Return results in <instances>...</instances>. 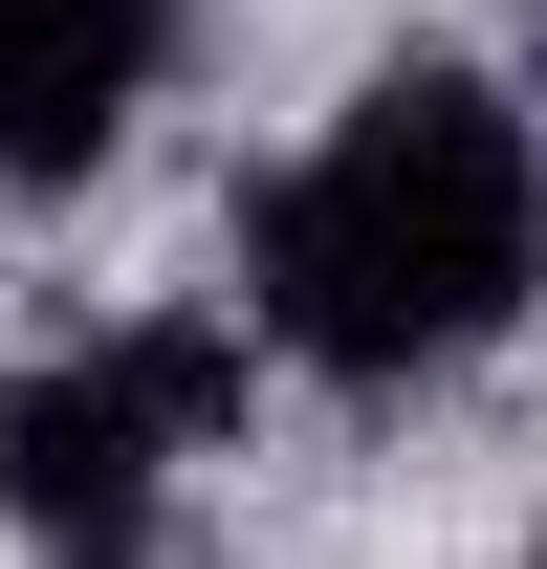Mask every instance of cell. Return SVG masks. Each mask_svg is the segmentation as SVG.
I'll return each mask as SVG.
<instances>
[{
  "mask_svg": "<svg viewBox=\"0 0 547 569\" xmlns=\"http://www.w3.org/2000/svg\"><path fill=\"white\" fill-rule=\"evenodd\" d=\"M153 67H176V0H0V176L22 198L110 176V132L153 110Z\"/></svg>",
  "mask_w": 547,
  "mask_h": 569,
  "instance_id": "3",
  "label": "cell"
},
{
  "mask_svg": "<svg viewBox=\"0 0 547 569\" xmlns=\"http://www.w3.org/2000/svg\"><path fill=\"white\" fill-rule=\"evenodd\" d=\"M241 307H263V351L329 372V395H416V372L504 351L547 307V132L481 67H438V44L372 67L329 132L263 176Z\"/></svg>",
  "mask_w": 547,
  "mask_h": 569,
  "instance_id": "1",
  "label": "cell"
},
{
  "mask_svg": "<svg viewBox=\"0 0 547 569\" xmlns=\"http://www.w3.org/2000/svg\"><path fill=\"white\" fill-rule=\"evenodd\" d=\"M219 395H241L219 329H88V351L0 372V526L44 569H132L153 503H176V460L219 438Z\"/></svg>",
  "mask_w": 547,
  "mask_h": 569,
  "instance_id": "2",
  "label": "cell"
}]
</instances>
